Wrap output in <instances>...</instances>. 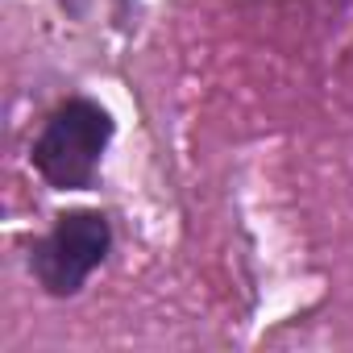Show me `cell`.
I'll use <instances>...</instances> for the list:
<instances>
[{
    "mask_svg": "<svg viewBox=\"0 0 353 353\" xmlns=\"http://www.w3.org/2000/svg\"><path fill=\"white\" fill-rule=\"evenodd\" d=\"M117 229L104 208H63L26 250V270L46 299H75L112 258Z\"/></svg>",
    "mask_w": 353,
    "mask_h": 353,
    "instance_id": "2",
    "label": "cell"
},
{
    "mask_svg": "<svg viewBox=\"0 0 353 353\" xmlns=\"http://www.w3.org/2000/svg\"><path fill=\"white\" fill-rule=\"evenodd\" d=\"M117 137V117L96 96L59 100L30 141V166L50 192H92L104 154Z\"/></svg>",
    "mask_w": 353,
    "mask_h": 353,
    "instance_id": "1",
    "label": "cell"
}]
</instances>
